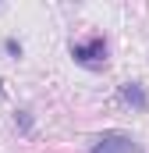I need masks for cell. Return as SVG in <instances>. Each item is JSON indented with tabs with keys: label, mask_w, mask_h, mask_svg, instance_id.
<instances>
[{
	"label": "cell",
	"mask_w": 149,
	"mask_h": 153,
	"mask_svg": "<svg viewBox=\"0 0 149 153\" xmlns=\"http://www.w3.org/2000/svg\"><path fill=\"white\" fill-rule=\"evenodd\" d=\"M121 100H124V103H131V107H146V103H149V96L142 93V85H139V82H124V85H121Z\"/></svg>",
	"instance_id": "3957f363"
},
{
	"label": "cell",
	"mask_w": 149,
	"mask_h": 153,
	"mask_svg": "<svg viewBox=\"0 0 149 153\" xmlns=\"http://www.w3.org/2000/svg\"><path fill=\"white\" fill-rule=\"evenodd\" d=\"M89 153H142V146L131 135H124V132H107V135H100L92 143Z\"/></svg>",
	"instance_id": "6da1fadb"
},
{
	"label": "cell",
	"mask_w": 149,
	"mask_h": 153,
	"mask_svg": "<svg viewBox=\"0 0 149 153\" xmlns=\"http://www.w3.org/2000/svg\"><path fill=\"white\" fill-rule=\"evenodd\" d=\"M71 57L82 61V64H89V68H100V64L107 61V43H103V36H92V39H85V43H74Z\"/></svg>",
	"instance_id": "7a4b0ae2"
}]
</instances>
